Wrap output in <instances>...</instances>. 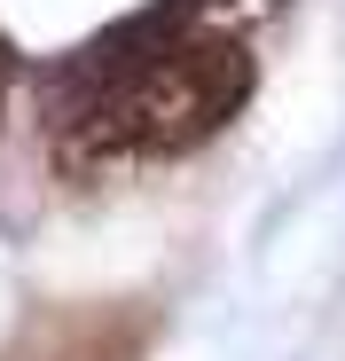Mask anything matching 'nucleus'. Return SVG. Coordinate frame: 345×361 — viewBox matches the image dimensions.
Segmentation results:
<instances>
[{
  "label": "nucleus",
  "mask_w": 345,
  "mask_h": 361,
  "mask_svg": "<svg viewBox=\"0 0 345 361\" xmlns=\"http://www.w3.org/2000/svg\"><path fill=\"white\" fill-rule=\"evenodd\" d=\"M87 55L102 63V87L55 134V165L79 180L204 149L251 102V79H259L251 47L227 32H189L172 47H149V55H118V47H87Z\"/></svg>",
  "instance_id": "f257e3e1"
},
{
  "label": "nucleus",
  "mask_w": 345,
  "mask_h": 361,
  "mask_svg": "<svg viewBox=\"0 0 345 361\" xmlns=\"http://www.w3.org/2000/svg\"><path fill=\"white\" fill-rule=\"evenodd\" d=\"M149 353V314L142 307H47L16 330V345L0 361H142Z\"/></svg>",
  "instance_id": "f03ea898"
},
{
  "label": "nucleus",
  "mask_w": 345,
  "mask_h": 361,
  "mask_svg": "<svg viewBox=\"0 0 345 361\" xmlns=\"http://www.w3.org/2000/svg\"><path fill=\"white\" fill-rule=\"evenodd\" d=\"M16 79H24V63H16V47L0 39V110H8V94H16Z\"/></svg>",
  "instance_id": "7ed1b4c3"
}]
</instances>
